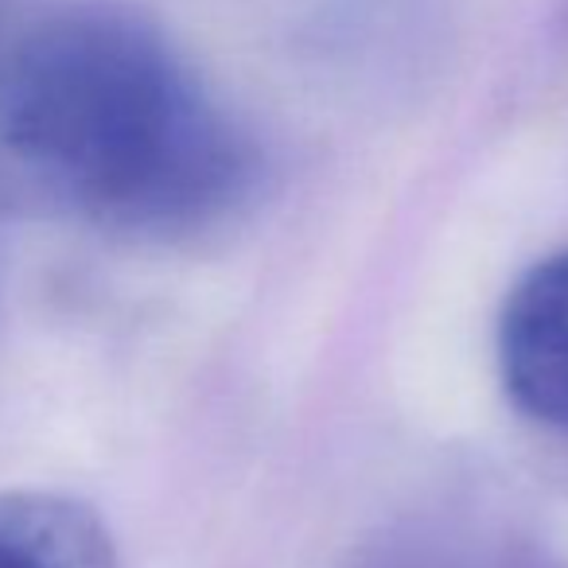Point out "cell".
I'll return each mask as SVG.
<instances>
[{"label":"cell","instance_id":"6da1fadb","mask_svg":"<svg viewBox=\"0 0 568 568\" xmlns=\"http://www.w3.org/2000/svg\"><path fill=\"white\" fill-rule=\"evenodd\" d=\"M0 144L79 214L144 234L203 226L250 175L242 136L191 67L105 4L48 12L9 43Z\"/></svg>","mask_w":568,"mask_h":568},{"label":"cell","instance_id":"7a4b0ae2","mask_svg":"<svg viewBox=\"0 0 568 568\" xmlns=\"http://www.w3.org/2000/svg\"><path fill=\"white\" fill-rule=\"evenodd\" d=\"M498 366L521 413L568 428V250L514 284L498 320Z\"/></svg>","mask_w":568,"mask_h":568},{"label":"cell","instance_id":"3957f363","mask_svg":"<svg viewBox=\"0 0 568 568\" xmlns=\"http://www.w3.org/2000/svg\"><path fill=\"white\" fill-rule=\"evenodd\" d=\"M0 568H118V557L90 506L48 490H4Z\"/></svg>","mask_w":568,"mask_h":568}]
</instances>
